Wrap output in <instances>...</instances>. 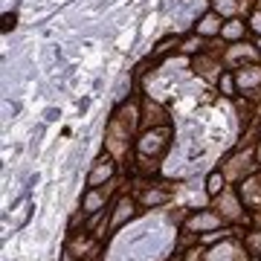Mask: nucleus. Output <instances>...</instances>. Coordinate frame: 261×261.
Returning <instances> with one entry per match:
<instances>
[{"mask_svg":"<svg viewBox=\"0 0 261 261\" xmlns=\"http://www.w3.org/2000/svg\"><path fill=\"white\" fill-rule=\"evenodd\" d=\"M247 6H249V0H215V12L220 18H232V15H238Z\"/></svg>","mask_w":261,"mask_h":261,"instance_id":"obj_6","label":"nucleus"},{"mask_svg":"<svg viewBox=\"0 0 261 261\" xmlns=\"http://www.w3.org/2000/svg\"><path fill=\"white\" fill-rule=\"evenodd\" d=\"M235 84H238V87H244V90L258 87V84H261V67H255V64L241 67L238 73H235Z\"/></svg>","mask_w":261,"mask_h":261,"instance_id":"obj_3","label":"nucleus"},{"mask_svg":"<svg viewBox=\"0 0 261 261\" xmlns=\"http://www.w3.org/2000/svg\"><path fill=\"white\" fill-rule=\"evenodd\" d=\"M220 90H223L226 96H232L235 93V79L232 76H220Z\"/></svg>","mask_w":261,"mask_h":261,"instance_id":"obj_10","label":"nucleus"},{"mask_svg":"<svg viewBox=\"0 0 261 261\" xmlns=\"http://www.w3.org/2000/svg\"><path fill=\"white\" fill-rule=\"evenodd\" d=\"M249 27H252V32H258V35H261V6L249 15Z\"/></svg>","mask_w":261,"mask_h":261,"instance_id":"obj_12","label":"nucleus"},{"mask_svg":"<svg viewBox=\"0 0 261 261\" xmlns=\"http://www.w3.org/2000/svg\"><path fill=\"white\" fill-rule=\"evenodd\" d=\"M110 171H113V165H110V160H99V165H96V171L90 174V186H96L102 177H108Z\"/></svg>","mask_w":261,"mask_h":261,"instance_id":"obj_9","label":"nucleus"},{"mask_svg":"<svg viewBox=\"0 0 261 261\" xmlns=\"http://www.w3.org/2000/svg\"><path fill=\"white\" fill-rule=\"evenodd\" d=\"M220 186H223V177H220L218 171H215V174L209 177V192H212V194H218V192H220Z\"/></svg>","mask_w":261,"mask_h":261,"instance_id":"obj_11","label":"nucleus"},{"mask_svg":"<svg viewBox=\"0 0 261 261\" xmlns=\"http://www.w3.org/2000/svg\"><path fill=\"white\" fill-rule=\"evenodd\" d=\"M220 29H223V24H220V15L218 12H206L200 21H197V35H220Z\"/></svg>","mask_w":261,"mask_h":261,"instance_id":"obj_5","label":"nucleus"},{"mask_svg":"<svg viewBox=\"0 0 261 261\" xmlns=\"http://www.w3.org/2000/svg\"><path fill=\"white\" fill-rule=\"evenodd\" d=\"M244 35V24L241 21H229V24H223L220 29V38H226V41H238Z\"/></svg>","mask_w":261,"mask_h":261,"instance_id":"obj_8","label":"nucleus"},{"mask_svg":"<svg viewBox=\"0 0 261 261\" xmlns=\"http://www.w3.org/2000/svg\"><path fill=\"white\" fill-rule=\"evenodd\" d=\"M142 110H145V128H160V125H165V110L157 105V102H151V99H145L142 102Z\"/></svg>","mask_w":261,"mask_h":261,"instance_id":"obj_4","label":"nucleus"},{"mask_svg":"<svg viewBox=\"0 0 261 261\" xmlns=\"http://www.w3.org/2000/svg\"><path fill=\"white\" fill-rule=\"evenodd\" d=\"M47 119H50V122H53V119H58V110L50 108V110H47Z\"/></svg>","mask_w":261,"mask_h":261,"instance_id":"obj_15","label":"nucleus"},{"mask_svg":"<svg viewBox=\"0 0 261 261\" xmlns=\"http://www.w3.org/2000/svg\"><path fill=\"white\" fill-rule=\"evenodd\" d=\"M183 50H186V53H194V50H200V38H189V41L183 44Z\"/></svg>","mask_w":261,"mask_h":261,"instance_id":"obj_13","label":"nucleus"},{"mask_svg":"<svg viewBox=\"0 0 261 261\" xmlns=\"http://www.w3.org/2000/svg\"><path fill=\"white\" fill-rule=\"evenodd\" d=\"M223 61H226L229 67H238L241 61H258V50H255L252 44H235V47H229V50L223 53Z\"/></svg>","mask_w":261,"mask_h":261,"instance_id":"obj_2","label":"nucleus"},{"mask_svg":"<svg viewBox=\"0 0 261 261\" xmlns=\"http://www.w3.org/2000/svg\"><path fill=\"white\" fill-rule=\"evenodd\" d=\"M168 137H171V131L160 125V128H145V134L139 139V151L142 154H160L168 145Z\"/></svg>","mask_w":261,"mask_h":261,"instance_id":"obj_1","label":"nucleus"},{"mask_svg":"<svg viewBox=\"0 0 261 261\" xmlns=\"http://www.w3.org/2000/svg\"><path fill=\"white\" fill-rule=\"evenodd\" d=\"M194 70H197L203 79H209V82H212V79H218V70H220V67L215 64V61H212V58L200 55V58H194Z\"/></svg>","mask_w":261,"mask_h":261,"instance_id":"obj_7","label":"nucleus"},{"mask_svg":"<svg viewBox=\"0 0 261 261\" xmlns=\"http://www.w3.org/2000/svg\"><path fill=\"white\" fill-rule=\"evenodd\" d=\"M12 27H15V15H3V29L9 32Z\"/></svg>","mask_w":261,"mask_h":261,"instance_id":"obj_14","label":"nucleus"}]
</instances>
